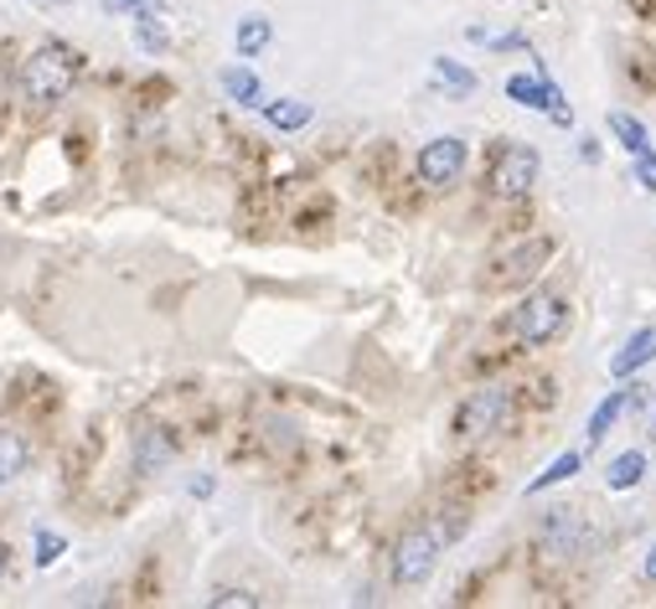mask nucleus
<instances>
[{
	"mask_svg": "<svg viewBox=\"0 0 656 609\" xmlns=\"http://www.w3.org/2000/svg\"><path fill=\"white\" fill-rule=\"evenodd\" d=\"M73 78H78V52L68 42H42L27 58V68H21V89H27L31 104H58V99H68Z\"/></svg>",
	"mask_w": 656,
	"mask_h": 609,
	"instance_id": "nucleus-1",
	"label": "nucleus"
},
{
	"mask_svg": "<svg viewBox=\"0 0 656 609\" xmlns=\"http://www.w3.org/2000/svg\"><path fill=\"white\" fill-rule=\"evenodd\" d=\"M512 387H476L471 398L461 403V414H455V434L461 439H481V434H492V429H502L512 418Z\"/></svg>",
	"mask_w": 656,
	"mask_h": 609,
	"instance_id": "nucleus-2",
	"label": "nucleus"
},
{
	"mask_svg": "<svg viewBox=\"0 0 656 609\" xmlns=\"http://www.w3.org/2000/svg\"><path fill=\"white\" fill-rule=\"evenodd\" d=\"M440 542L445 537L434 532V527H418V532L398 537V548H393V579L398 583H424L440 564Z\"/></svg>",
	"mask_w": 656,
	"mask_h": 609,
	"instance_id": "nucleus-3",
	"label": "nucleus"
},
{
	"mask_svg": "<svg viewBox=\"0 0 656 609\" xmlns=\"http://www.w3.org/2000/svg\"><path fill=\"white\" fill-rule=\"evenodd\" d=\"M568 311H564V300H553V295H537L527 300V305H517V315H512V331H517V342L527 346H548L558 331H564Z\"/></svg>",
	"mask_w": 656,
	"mask_h": 609,
	"instance_id": "nucleus-4",
	"label": "nucleus"
},
{
	"mask_svg": "<svg viewBox=\"0 0 656 609\" xmlns=\"http://www.w3.org/2000/svg\"><path fill=\"white\" fill-rule=\"evenodd\" d=\"M465 176V140L461 134H440L418 150V181L424 186H455Z\"/></svg>",
	"mask_w": 656,
	"mask_h": 609,
	"instance_id": "nucleus-5",
	"label": "nucleus"
},
{
	"mask_svg": "<svg viewBox=\"0 0 656 609\" xmlns=\"http://www.w3.org/2000/svg\"><path fill=\"white\" fill-rule=\"evenodd\" d=\"M543 542H548L558 558H579L595 532H589V521L579 517V506H548V517H543Z\"/></svg>",
	"mask_w": 656,
	"mask_h": 609,
	"instance_id": "nucleus-6",
	"label": "nucleus"
},
{
	"mask_svg": "<svg viewBox=\"0 0 656 609\" xmlns=\"http://www.w3.org/2000/svg\"><path fill=\"white\" fill-rule=\"evenodd\" d=\"M533 181H537V155H533L527 145H507L502 155H496L492 186H496L502 196H523Z\"/></svg>",
	"mask_w": 656,
	"mask_h": 609,
	"instance_id": "nucleus-7",
	"label": "nucleus"
},
{
	"mask_svg": "<svg viewBox=\"0 0 656 609\" xmlns=\"http://www.w3.org/2000/svg\"><path fill=\"white\" fill-rule=\"evenodd\" d=\"M548 253H553V238H533L527 248L507 253V258H502V264L486 274V284H496V290H502V284H527L537 268L548 264Z\"/></svg>",
	"mask_w": 656,
	"mask_h": 609,
	"instance_id": "nucleus-8",
	"label": "nucleus"
},
{
	"mask_svg": "<svg viewBox=\"0 0 656 609\" xmlns=\"http://www.w3.org/2000/svg\"><path fill=\"white\" fill-rule=\"evenodd\" d=\"M507 93L517 99V104H527V109H553V120L568 124V109L558 104V89L543 83V78H507Z\"/></svg>",
	"mask_w": 656,
	"mask_h": 609,
	"instance_id": "nucleus-9",
	"label": "nucleus"
},
{
	"mask_svg": "<svg viewBox=\"0 0 656 609\" xmlns=\"http://www.w3.org/2000/svg\"><path fill=\"white\" fill-rule=\"evenodd\" d=\"M171 455H176L171 434H165V429H140V439H134V470H140V476H150V470H165V465H171Z\"/></svg>",
	"mask_w": 656,
	"mask_h": 609,
	"instance_id": "nucleus-10",
	"label": "nucleus"
},
{
	"mask_svg": "<svg viewBox=\"0 0 656 609\" xmlns=\"http://www.w3.org/2000/svg\"><path fill=\"white\" fill-rule=\"evenodd\" d=\"M646 362H656V326L636 331V336L615 352V357H610V377H630V372H642Z\"/></svg>",
	"mask_w": 656,
	"mask_h": 609,
	"instance_id": "nucleus-11",
	"label": "nucleus"
},
{
	"mask_svg": "<svg viewBox=\"0 0 656 609\" xmlns=\"http://www.w3.org/2000/svg\"><path fill=\"white\" fill-rule=\"evenodd\" d=\"M636 403H642V393H636V387H620V393H610V398L599 403V408H595V418H589V449H595L599 439L610 434V424H615V418L626 414V408H636Z\"/></svg>",
	"mask_w": 656,
	"mask_h": 609,
	"instance_id": "nucleus-12",
	"label": "nucleus"
},
{
	"mask_svg": "<svg viewBox=\"0 0 656 609\" xmlns=\"http://www.w3.org/2000/svg\"><path fill=\"white\" fill-rule=\"evenodd\" d=\"M239 58H259L269 42H274V27H269V16H243L239 21Z\"/></svg>",
	"mask_w": 656,
	"mask_h": 609,
	"instance_id": "nucleus-13",
	"label": "nucleus"
},
{
	"mask_svg": "<svg viewBox=\"0 0 656 609\" xmlns=\"http://www.w3.org/2000/svg\"><path fill=\"white\" fill-rule=\"evenodd\" d=\"M223 93H228V99H239L243 109L264 104V89H259V78L249 73V68H223Z\"/></svg>",
	"mask_w": 656,
	"mask_h": 609,
	"instance_id": "nucleus-14",
	"label": "nucleus"
},
{
	"mask_svg": "<svg viewBox=\"0 0 656 609\" xmlns=\"http://www.w3.org/2000/svg\"><path fill=\"white\" fill-rule=\"evenodd\" d=\"M27 470V439L16 429H0V486H11Z\"/></svg>",
	"mask_w": 656,
	"mask_h": 609,
	"instance_id": "nucleus-15",
	"label": "nucleus"
},
{
	"mask_svg": "<svg viewBox=\"0 0 656 609\" xmlns=\"http://www.w3.org/2000/svg\"><path fill=\"white\" fill-rule=\"evenodd\" d=\"M264 109V120L274 130H305L311 124V104H300V99H280V104H259Z\"/></svg>",
	"mask_w": 656,
	"mask_h": 609,
	"instance_id": "nucleus-16",
	"label": "nucleus"
},
{
	"mask_svg": "<svg viewBox=\"0 0 656 609\" xmlns=\"http://www.w3.org/2000/svg\"><path fill=\"white\" fill-rule=\"evenodd\" d=\"M642 476H646V455H642V449H626V455H615V460H610V476H605V486L626 490V486H636Z\"/></svg>",
	"mask_w": 656,
	"mask_h": 609,
	"instance_id": "nucleus-17",
	"label": "nucleus"
},
{
	"mask_svg": "<svg viewBox=\"0 0 656 609\" xmlns=\"http://www.w3.org/2000/svg\"><path fill=\"white\" fill-rule=\"evenodd\" d=\"M434 78L450 89V99H465V93H476V73L461 68L455 58H434Z\"/></svg>",
	"mask_w": 656,
	"mask_h": 609,
	"instance_id": "nucleus-18",
	"label": "nucleus"
},
{
	"mask_svg": "<svg viewBox=\"0 0 656 609\" xmlns=\"http://www.w3.org/2000/svg\"><path fill=\"white\" fill-rule=\"evenodd\" d=\"M610 134L626 145V155H642V150H652L646 145V124L636 120V114H626V109H615L610 114Z\"/></svg>",
	"mask_w": 656,
	"mask_h": 609,
	"instance_id": "nucleus-19",
	"label": "nucleus"
},
{
	"mask_svg": "<svg viewBox=\"0 0 656 609\" xmlns=\"http://www.w3.org/2000/svg\"><path fill=\"white\" fill-rule=\"evenodd\" d=\"M579 465H584V455H579V449H568V455H558V460H553L548 470H543V476H537L533 486H527V496H543V490H548V486H558V480L579 476Z\"/></svg>",
	"mask_w": 656,
	"mask_h": 609,
	"instance_id": "nucleus-20",
	"label": "nucleus"
},
{
	"mask_svg": "<svg viewBox=\"0 0 656 609\" xmlns=\"http://www.w3.org/2000/svg\"><path fill=\"white\" fill-rule=\"evenodd\" d=\"M109 16H165V0H104Z\"/></svg>",
	"mask_w": 656,
	"mask_h": 609,
	"instance_id": "nucleus-21",
	"label": "nucleus"
},
{
	"mask_svg": "<svg viewBox=\"0 0 656 609\" xmlns=\"http://www.w3.org/2000/svg\"><path fill=\"white\" fill-rule=\"evenodd\" d=\"M626 73L642 83L646 93H656V58L652 52H630V62H626Z\"/></svg>",
	"mask_w": 656,
	"mask_h": 609,
	"instance_id": "nucleus-22",
	"label": "nucleus"
},
{
	"mask_svg": "<svg viewBox=\"0 0 656 609\" xmlns=\"http://www.w3.org/2000/svg\"><path fill=\"white\" fill-rule=\"evenodd\" d=\"M62 552H68V542H62L58 532H47V527H42V532H37V568H52Z\"/></svg>",
	"mask_w": 656,
	"mask_h": 609,
	"instance_id": "nucleus-23",
	"label": "nucleus"
},
{
	"mask_svg": "<svg viewBox=\"0 0 656 609\" xmlns=\"http://www.w3.org/2000/svg\"><path fill=\"white\" fill-rule=\"evenodd\" d=\"M208 605H212V609H259V599H254V595H243V589H218Z\"/></svg>",
	"mask_w": 656,
	"mask_h": 609,
	"instance_id": "nucleus-24",
	"label": "nucleus"
},
{
	"mask_svg": "<svg viewBox=\"0 0 656 609\" xmlns=\"http://www.w3.org/2000/svg\"><path fill=\"white\" fill-rule=\"evenodd\" d=\"M134 42L145 47V52H165V31L150 27V16H140V31H134Z\"/></svg>",
	"mask_w": 656,
	"mask_h": 609,
	"instance_id": "nucleus-25",
	"label": "nucleus"
},
{
	"mask_svg": "<svg viewBox=\"0 0 656 609\" xmlns=\"http://www.w3.org/2000/svg\"><path fill=\"white\" fill-rule=\"evenodd\" d=\"M636 176H642L646 192H656V155H652V150H642V155H636Z\"/></svg>",
	"mask_w": 656,
	"mask_h": 609,
	"instance_id": "nucleus-26",
	"label": "nucleus"
},
{
	"mask_svg": "<svg viewBox=\"0 0 656 609\" xmlns=\"http://www.w3.org/2000/svg\"><path fill=\"white\" fill-rule=\"evenodd\" d=\"M630 6H636V11H642L646 21H656V0H630Z\"/></svg>",
	"mask_w": 656,
	"mask_h": 609,
	"instance_id": "nucleus-27",
	"label": "nucleus"
},
{
	"mask_svg": "<svg viewBox=\"0 0 656 609\" xmlns=\"http://www.w3.org/2000/svg\"><path fill=\"white\" fill-rule=\"evenodd\" d=\"M646 579H652V583H656V548H652V552H646Z\"/></svg>",
	"mask_w": 656,
	"mask_h": 609,
	"instance_id": "nucleus-28",
	"label": "nucleus"
},
{
	"mask_svg": "<svg viewBox=\"0 0 656 609\" xmlns=\"http://www.w3.org/2000/svg\"><path fill=\"white\" fill-rule=\"evenodd\" d=\"M6 558H11V548H6V542H0V574H6Z\"/></svg>",
	"mask_w": 656,
	"mask_h": 609,
	"instance_id": "nucleus-29",
	"label": "nucleus"
},
{
	"mask_svg": "<svg viewBox=\"0 0 656 609\" xmlns=\"http://www.w3.org/2000/svg\"><path fill=\"white\" fill-rule=\"evenodd\" d=\"M42 6H68V0H42Z\"/></svg>",
	"mask_w": 656,
	"mask_h": 609,
	"instance_id": "nucleus-30",
	"label": "nucleus"
},
{
	"mask_svg": "<svg viewBox=\"0 0 656 609\" xmlns=\"http://www.w3.org/2000/svg\"><path fill=\"white\" fill-rule=\"evenodd\" d=\"M652 439H656V414H652Z\"/></svg>",
	"mask_w": 656,
	"mask_h": 609,
	"instance_id": "nucleus-31",
	"label": "nucleus"
}]
</instances>
